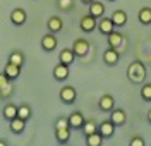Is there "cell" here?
<instances>
[{
  "label": "cell",
  "mask_w": 151,
  "mask_h": 146,
  "mask_svg": "<svg viewBox=\"0 0 151 146\" xmlns=\"http://www.w3.org/2000/svg\"><path fill=\"white\" fill-rule=\"evenodd\" d=\"M127 78L134 84H142L146 79V67L141 60H134L131 65L127 67Z\"/></svg>",
  "instance_id": "1"
},
{
  "label": "cell",
  "mask_w": 151,
  "mask_h": 146,
  "mask_svg": "<svg viewBox=\"0 0 151 146\" xmlns=\"http://www.w3.org/2000/svg\"><path fill=\"white\" fill-rule=\"evenodd\" d=\"M89 48H91V45H89V41L88 40H76L74 45H72V50H74L76 57H86L88 53H89Z\"/></svg>",
  "instance_id": "2"
},
{
  "label": "cell",
  "mask_w": 151,
  "mask_h": 146,
  "mask_svg": "<svg viewBox=\"0 0 151 146\" xmlns=\"http://www.w3.org/2000/svg\"><path fill=\"white\" fill-rule=\"evenodd\" d=\"M79 26H81V31H84V33H91L94 31V28L98 26V22H96V17H93L89 12L81 17V22H79Z\"/></svg>",
  "instance_id": "3"
},
{
  "label": "cell",
  "mask_w": 151,
  "mask_h": 146,
  "mask_svg": "<svg viewBox=\"0 0 151 146\" xmlns=\"http://www.w3.org/2000/svg\"><path fill=\"white\" fill-rule=\"evenodd\" d=\"M76 96H77V93H76V89L72 86H64L60 89V100H62L65 105L76 103Z\"/></svg>",
  "instance_id": "4"
},
{
  "label": "cell",
  "mask_w": 151,
  "mask_h": 146,
  "mask_svg": "<svg viewBox=\"0 0 151 146\" xmlns=\"http://www.w3.org/2000/svg\"><path fill=\"white\" fill-rule=\"evenodd\" d=\"M106 41H108V45H110V48H122L124 47V36L120 31H115L113 29L110 35H106Z\"/></svg>",
  "instance_id": "5"
},
{
  "label": "cell",
  "mask_w": 151,
  "mask_h": 146,
  "mask_svg": "<svg viewBox=\"0 0 151 146\" xmlns=\"http://www.w3.org/2000/svg\"><path fill=\"white\" fill-rule=\"evenodd\" d=\"M57 45H58V41L55 38V33H48L41 38V48L45 52H53L57 48Z\"/></svg>",
  "instance_id": "6"
},
{
  "label": "cell",
  "mask_w": 151,
  "mask_h": 146,
  "mask_svg": "<svg viewBox=\"0 0 151 146\" xmlns=\"http://www.w3.org/2000/svg\"><path fill=\"white\" fill-rule=\"evenodd\" d=\"M113 107H115V98L112 95H103L98 100V108L101 112H112Z\"/></svg>",
  "instance_id": "7"
},
{
  "label": "cell",
  "mask_w": 151,
  "mask_h": 146,
  "mask_svg": "<svg viewBox=\"0 0 151 146\" xmlns=\"http://www.w3.org/2000/svg\"><path fill=\"white\" fill-rule=\"evenodd\" d=\"M84 122H86V119L81 112H72L69 115V126H70V129H83Z\"/></svg>",
  "instance_id": "8"
},
{
  "label": "cell",
  "mask_w": 151,
  "mask_h": 146,
  "mask_svg": "<svg viewBox=\"0 0 151 146\" xmlns=\"http://www.w3.org/2000/svg\"><path fill=\"white\" fill-rule=\"evenodd\" d=\"M113 29H115V24L112 22V19L110 17H100V21H98V31L101 33V35H110Z\"/></svg>",
  "instance_id": "9"
},
{
  "label": "cell",
  "mask_w": 151,
  "mask_h": 146,
  "mask_svg": "<svg viewBox=\"0 0 151 146\" xmlns=\"http://www.w3.org/2000/svg\"><path fill=\"white\" fill-rule=\"evenodd\" d=\"M98 132L103 137H112L115 132V124L112 120H103L101 124H98Z\"/></svg>",
  "instance_id": "10"
},
{
  "label": "cell",
  "mask_w": 151,
  "mask_h": 146,
  "mask_svg": "<svg viewBox=\"0 0 151 146\" xmlns=\"http://www.w3.org/2000/svg\"><path fill=\"white\" fill-rule=\"evenodd\" d=\"M58 60H60V64H65V65H72L76 60V53L72 48H64L60 53H58Z\"/></svg>",
  "instance_id": "11"
},
{
  "label": "cell",
  "mask_w": 151,
  "mask_h": 146,
  "mask_svg": "<svg viewBox=\"0 0 151 146\" xmlns=\"http://www.w3.org/2000/svg\"><path fill=\"white\" fill-rule=\"evenodd\" d=\"M119 58H120V53H119L117 48H108L103 53V62L106 64V65H117Z\"/></svg>",
  "instance_id": "12"
},
{
  "label": "cell",
  "mask_w": 151,
  "mask_h": 146,
  "mask_svg": "<svg viewBox=\"0 0 151 146\" xmlns=\"http://www.w3.org/2000/svg\"><path fill=\"white\" fill-rule=\"evenodd\" d=\"M26 19H28V16H26V10L24 9H14L10 12V21L16 26H22L26 22Z\"/></svg>",
  "instance_id": "13"
},
{
  "label": "cell",
  "mask_w": 151,
  "mask_h": 146,
  "mask_svg": "<svg viewBox=\"0 0 151 146\" xmlns=\"http://www.w3.org/2000/svg\"><path fill=\"white\" fill-rule=\"evenodd\" d=\"M110 120L115 126H122L127 120V115H125V112H124L122 108H113L112 112H110Z\"/></svg>",
  "instance_id": "14"
},
{
  "label": "cell",
  "mask_w": 151,
  "mask_h": 146,
  "mask_svg": "<svg viewBox=\"0 0 151 146\" xmlns=\"http://www.w3.org/2000/svg\"><path fill=\"white\" fill-rule=\"evenodd\" d=\"M47 28L50 33H60L62 31V28H64V21L60 19V17H57V16H53V17H50L47 22Z\"/></svg>",
  "instance_id": "15"
},
{
  "label": "cell",
  "mask_w": 151,
  "mask_h": 146,
  "mask_svg": "<svg viewBox=\"0 0 151 146\" xmlns=\"http://www.w3.org/2000/svg\"><path fill=\"white\" fill-rule=\"evenodd\" d=\"M53 78L57 81H65L69 78V65L58 62V65H55V69H53Z\"/></svg>",
  "instance_id": "16"
},
{
  "label": "cell",
  "mask_w": 151,
  "mask_h": 146,
  "mask_svg": "<svg viewBox=\"0 0 151 146\" xmlns=\"http://www.w3.org/2000/svg\"><path fill=\"white\" fill-rule=\"evenodd\" d=\"M4 72L7 74V78L10 81H14V79H17L21 76V65H16V64H12V62H7V65L4 67Z\"/></svg>",
  "instance_id": "17"
},
{
  "label": "cell",
  "mask_w": 151,
  "mask_h": 146,
  "mask_svg": "<svg viewBox=\"0 0 151 146\" xmlns=\"http://www.w3.org/2000/svg\"><path fill=\"white\" fill-rule=\"evenodd\" d=\"M89 14L93 16V17H103L105 14V4H101V2H98V0H94V2H91L89 4Z\"/></svg>",
  "instance_id": "18"
},
{
  "label": "cell",
  "mask_w": 151,
  "mask_h": 146,
  "mask_svg": "<svg viewBox=\"0 0 151 146\" xmlns=\"http://www.w3.org/2000/svg\"><path fill=\"white\" fill-rule=\"evenodd\" d=\"M110 19L115 24V28H122V26H125V22H127V14L124 10H115Z\"/></svg>",
  "instance_id": "19"
},
{
  "label": "cell",
  "mask_w": 151,
  "mask_h": 146,
  "mask_svg": "<svg viewBox=\"0 0 151 146\" xmlns=\"http://www.w3.org/2000/svg\"><path fill=\"white\" fill-rule=\"evenodd\" d=\"M55 137L60 145H67L70 141V127H64V129H55Z\"/></svg>",
  "instance_id": "20"
},
{
  "label": "cell",
  "mask_w": 151,
  "mask_h": 146,
  "mask_svg": "<svg viewBox=\"0 0 151 146\" xmlns=\"http://www.w3.org/2000/svg\"><path fill=\"white\" fill-rule=\"evenodd\" d=\"M10 131L14 132V134H21V132H24V127H26V120H22L21 117H14L12 120H10Z\"/></svg>",
  "instance_id": "21"
},
{
  "label": "cell",
  "mask_w": 151,
  "mask_h": 146,
  "mask_svg": "<svg viewBox=\"0 0 151 146\" xmlns=\"http://www.w3.org/2000/svg\"><path fill=\"white\" fill-rule=\"evenodd\" d=\"M86 145L88 146H101L103 145V136L100 132H93V134L86 136Z\"/></svg>",
  "instance_id": "22"
},
{
  "label": "cell",
  "mask_w": 151,
  "mask_h": 146,
  "mask_svg": "<svg viewBox=\"0 0 151 146\" xmlns=\"http://www.w3.org/2000/svg\"><path fill=\"white\" fill-rule=\"evenodd\" d=\"M2 114H4V117L10 122L14 117H17V107H16L14 103H7V105L4 107V112H2Z\"/></svg>",
  "instance_id": "23"
},
{
  "label": "cell",
  "mask_w": 151,
  "mask_h": 146,
  "mask_svg": "<svg viewBox=\"0 0 151 146\" xmlns=\"http://www.w3.org/2000/svg\"><path fill=\"white\" fill-rule=\"evenodd\" d=\"M93 132H98L96 122H94V120H86L84 126H83V134H84V136H89V134H93Z\"/></svg>",
  "instance_id": "24"
},
{
  "label": "cell",
  "mask_w": 151,
  "mask_h": 146,
  "mask_svg": "<svg viewBox=\"0 0 151 146\" xmlns=\"http://www.w3.org/2000/svg\"><path fill=\"white\" fill-rule=\"evenodd\" d=\"M9 62L22 67V65H24V55H22V52H12L9 55Z\"/></svg>",
  "instance_id": "25"
},
{
  "label": "cell",
  "mask_w": 151,
  "mask_h": 146,
  "mask_svg": "<svg viewBox=\"0 0 151 146\" xmlns=\"http://www.w3.org/2000/svg\"><path fill=\"white\" fill-rule=\"evenodd\" d=\"M139 21L142 24H151V9L150 7H142L139 10Z\"/></svg>",
  "instance_id": "26"
},
{
  "label": "cell",
  "mask_w": 151,
  "mask_h": 146,
  "mask_svg": "<svg viewBox=\"0 0 151 146\" xmlns=\"http://www.w3.org/2000/svg\"><path fill=\"white\" fill-rule=\"evenodd\" d=\"M17 117H21L22 120H29L31 119V107L29 105H21V107H17Z\"/></svg>",
  "instance_id": "27"
},
{
  "label": "cell",
  "mask_w": 151,
  "mask_h": 146,
  "mask_svg": "<svg viewBox=\"0 0 151 146\" xmlns=\"http://www.w3.org/2000/svg\"><path fill=\"white\" fill-rule=\"evenodd\" d=\"M141 98L144 101H151V83H146L141 88Z\"/></svg>",
  "instance_id": "28"
},
{
  "label": "cell",
  "mask_w": 151,
  "mask_h": 146,
  "mask_svg": "<svg viewBox=\"0 0 151 146\" xmlns=\"http://www.w3.org/2000/svg\"><path fill=\"white\" fill-rule=\"evenodd\" d=\"M57 4H58V9L62 10H70L74 7V0H57Z\"/></svg>",
  "instance_id": "29"
},
{
  "label": "cell",
  "mask_w": 151,
  "mask_h": 146,
  "mask_svg": "<svg viewBox=\"0 0 151 146\" xmlns=\"http://www.w3.org/2000/svg\"><path fill=\"white\" fill-rule=\"evenodd\" d=\"M64 127H70L69 126V117H58L55 120V129H64Z\"/></svg>",
  "instance_id": "30"
},
{
  "label": "cell",
  "mask_w": 151,
  "mask_h": 146,
  "mask_svg": "<svg viewBox=\"0 0 151 146\" xmlns=\"http://www.w3.org/2000/svg\"><path fill=\"white\" fill-rule=\"evenodd\" d=\"M9 84H10V79L7 78V74H5V72H0V89L7 88Z\"/></svg>",
  "instance_id": "31"
},
{
  "label": "cell",
  "mask_w": 151,
  "mask_h": 146,
  "mask_svg": "<svg viewBox=\"0 0 151 146\" xmlns=\"http://www.w3.org/2000/svg\"><path fill=\"white\" fill-rule=\"evenodd\" d=\"M12 91H14V86H12V84H9L7 88H4V89H0V96H4V98H9L10 95H12Z\"/></svg>",
  "instance_id": "32"
},
{
  "label": "cell",
  "mask_w": 151,
  "mask_h": 146,
  "mask_svg": "<svg viewBox=\"0 0 151 146\" xmlns=\"http://www.w3.org/2000/svg\"><path fill=\"white\" fill-rule=\"evenodd\" d=\"M146 143L142 141V137H132L129 141V146H144Z\"/></svg>",
  "instance_id": "33"
},
{
  "label": "cell",
  "mask_w": 151,
  "mask_h": 146,
  "mask_svg": "<svg viewBox=\"0 0 151 146\" xmlns=\"http://www.w3.org/2000/svg\"><path fill=\"white\" fill-rule=\"evenodd\" d=\"M7 145V141H5V139H0V146H5Z\"/></svg>",
  "instance_id": "34"
},
{
  "label": "cell",
  "mask_w": 151,
  "mask_h": 146,
  "mask_svg": "<svg viewBox=\"0 0 151 146\" xmlns=\"http://www.w3.org/2000/svg\"><path fill=\"white\" fill-rule=\"evenodd\" d=\"M81 2H83V4H88V5H89L91 2H94V0H81Z\"/></svg>",
  "instance_id": "35"
},
{
  "label": "cell",
  "mask_w": 151,
  "mask_h": 146,
  "mask_svg": "<svg viewBox=\"0 0 151 146\" xmlns=\"http://www.w3.org/2000/svg\"><path fill=\"white\" fill-rule=\"evenodd\" d=\"M148 122H150V124H151V110H150V112H148Z\"/></svg>",
  "instance_id": "36"
},
{
  "label": "cell",
  "mask_w": 151,
  "mask_h": 146,
  "mask_svg": "<svg viewBox=\"0 0 151 146\" xmlns=\"http://www.w3.org/2000/svg\"><path fill=\"white\" fill-rule=\"evenodd\" d=\"M110 2H115V0H110Z\"/></svg>",
  "instance_id": "37"
}]
</instances>
